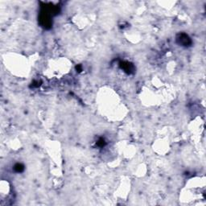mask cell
Returning a JSON list of instances; mask_svg holds the SVG:
<instances>
[{
	"instance_id": "1",
	"label": "cell",
	"mask_w": 206,
	"mask_h": 206,
	"mask_svg": "<svg viewBox=\"0 0 206 206\" xmlns=\"http://www.w3.org/2000/svg\"><path fill=\"white\" fill-rule=\"evenodd\" d=\"M178 41L180 44H182L184 46H188L191 44V40L190 39L188 38V36L185 34H181L179 35V36L178 37Z\"/></svg>"
},
{
	"instance_id": "2",
	"label": "cell",
	"mask_w": 206,
	"mask_h": 206,
	"mask_svg": "<svg viewBox=\"0 0 206 206\" xmlns=\"http://www.w3.org/2000/svg\"><path fill=\"white\" fill-rule=\"evenodd\" d=\"M15 170H16L17 172H21L23 170V166L22 164L17 163V164L15 166Z\"/></svg>"
}]
</instances>
